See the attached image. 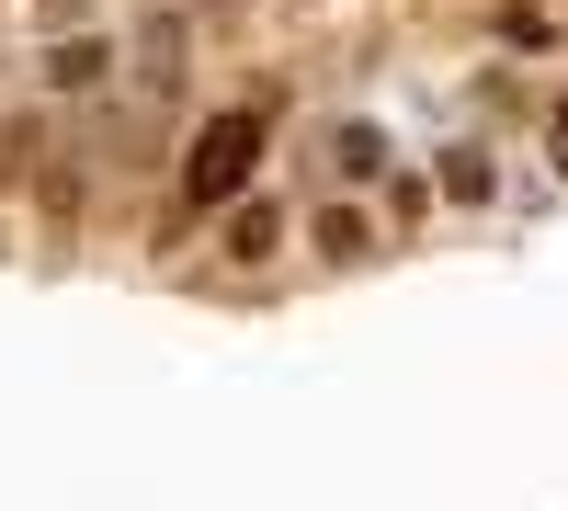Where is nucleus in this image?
Masks as SVG:
<instances>
[{
    "instance_id": "obj_5",
    "label": "nucleus",
    "mask_w": 568,
    "mask_h": 511,
    "mask_svg": "<svg viewBox=\"0 0 568 511\" xmlns=\"http://www.w3.org/2000/svg\"><path fill=\"white\" fill-rule=\"evenodd\" d=\"M318 251H329V262H353V251H364V216H353V205H329V216H318Z\"/></svg>"
},
{
    "instance_id": "obj_2",
    "label": "nucleus",
    "mask_w": 568,
    "mask_h": 511,
    "mask_svg": "<svg viewBox=\"0 0 568 511\" xmlns=\"http://www.w3.org/2000/svg\"><path fill=\"white\" fill-rule=\"evenodd\" d=\"M273 239H284V216H273V205H262V194H251V205H240V216H227V251H240V262H262V251H273Z\"/></svg>"
},
{
    "instance_id": "obj_6",
    "label": "nucleus",
    "mask_w": 568,
    "mask_h": 511,
    "mask_svg": "<svg viewBox=\"0 0 568 511\" xmlns=\"http://www.w3.org/2000/svg\"><path fill=\"white\" fill-rule=\"evenodd\" d=\"M546 160H557V171H568V103H557V125H546Z\"/></svg>"
},
{
    "instance_id": "obj_4",
    "label": "nucleus",
    "mask_w": 568,
    "mask_h": 511,
    "mask_svg": "<svg viewBox=\"0 0 568 511\" xmlns=\"http://www.w3.org/2000/svg\"><path fill=\"white\" fill-rule=\"evenodd\" d=\"M444 194L478 205V194H489V160H478V149H444Z\"/></svg>"
},
{
    "instance_id": "obj_1",
    "label": "nucleus",
    "mask_w": 568,
    "mask_h": 511,
    "mask_svg": "<svg viewBox=\"0 0 568 511\" xmlns=\"http://www.w3.org/2000/svg\"><path fill=\"white\" fill-rule=\"evenodd\" d=\"M262 136H273V114H262V103L205 114V136L182 149V205H240V182H251V160H262Z\"/></svg>"
},
{
    "instance_id": "obj_3",
    "label": "nucleus",
    "mask_w": 568,
    "mask_h": 511,
    "mask_svg": "<svg viewBox=\"0 0 568 511\" xmlns=\"http://www.w3.org/2000/svg\"><path fill=\"white\" fill-rule=\"evenodd\" d=\"M489 34H500V45H557V12H535V0H500Z\"/></svg>"
}]
</instances>
